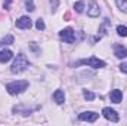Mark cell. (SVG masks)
Instances as JSON below:
<instances>
[{
	"mask_svg": "<svg viewBox=\"0 0 127 126\" xmlns=\"http://www.w3.org/2000/svg\"><path fill=\"white\" fill-rule=\"evenodd\" d=\"M15 42V39H13V36H6V37H3L1 40H0V46H4V45H12Z\"/></svg>",
	"mask_w": 127,
	"mask_h": 126,
	"instance_id": "9a60e30c",
	"label": "cell"
},
{
	"mask_svg": "<svg viewBox=\"0 0 127 126\" xmlns=\"http://www.w3.org/2000/svg\"><path fill=\"white\" fill-rule=\"evenodd\" d=\"M28 67H30L28 58H27L24 54H19V55H16V60H15L13 64H12L10 71H12V73H22V71L27 70Z\"/></svg>",
	"mask_w": 127,
	"mask_h": 126,
	"instance_id": "6da1fadb",
	"label": "cell"
},
{
	"mask_svg": "<svg viewBox=\"0 0 127 126\" xmlns=\"http://www.w3.org/2000/svg\"><path fill=\"white\" fill-rule=\"evenodd\" d=\"M117 34H118V36L126 37V36H127V27H126V25H118V27H117Z\"/></svg>",
	"mask_w": 127,
	"mask_h": 126,
	"instance_id": "ac0fdd59",
	"label": "cell"
},
{
	"mask_svg": "<svg viewBox=\"0 0 127 126\" xmlns=\"http://www.w3.org/2000/svg\"><path fill=\"white\" fill-rule=\"evenodd\" d=\"M28 86H30V83L27 80H16V82H12V83L6 85V91L10 95H19L22 94Z\"/></svg>",
	"mask_w": 127,
	"mask_h": 126,
	"instance_id": "7a4b0ae2",
	"label": "cell"
},
{
	"mask_svg": "<svg viewBox=\"0 0 127 126\" xmlns=\"http://www.w3.org/2000/svg\"><path fill=\"white\" fill-rule=\"evenodd\" d=\"M10 3H12V0H4L3 1V7L4 9H10Z\"/></svg>",
	"mask_w": 127,
	"mask_h": 126,
	"instance_id": "603a6c76",
	"label": "cell"
},
{
	"mask_svg": "<svg viewBox=\"0 0 127 126\" xmlns=\"http://www.w3.org/2000/svg\"><path fill=\"white\" fill-rule=\"evenodd\" d=\"M35 28H37L38 31H43V30L46 28V25H44V21H43L41 18H38V19L35 21Z\"/></svg>",
	"mask_w": 127,
	"mask_h": 126,
	"instance_id": "e0dca14e",
	"label": "cell"
},
{
	"mask_svg": "<svg viewBox=\"0 0 127 126\" xmlns=\"http://www.w3.org/2000/svg\"><path fill=\"white\" fill-rule=\"evenodd\" d=\"M102 114H103V117H105L106 120H109V122L117 123V122L120 120V117H118L117 111H115V110H112V108H109V107H105V108L102 110Z\"/></svg>",
	"mask_w": 127,
	"mask_h": 126,
	"instance_id": "277c9868",
	"label": "cell"
},
{
	"mask_svg": "<svg viewBox=\"0 0 127 126\" xmlns=\"http://www.w3.org/2000/svg\"><path fill=\"white\" fill-rule=\"evenodd\" d=\"M109 98H111V102H114V104H120L121 99H123V92H121L120 89H114V91H111Z\"/></svg>",
	"mask_w": 127,
	"mask_h": 126,
	"instance_id": "8fae6325",
	"label": "cell"
},
{
	"mask_svg": "<svg viewBox=\"0 0 127 126\" xmlns=\"http://www.w3.org/2000/svg\"><path fill=\"white\" fill-rule=\"evenodd\" d=\"M115 1H117V6L120 7V10L127 13V0H115Z\"/></svg>",
	"mask_w": 127,
	"mask_h": 126,
	"instance_id": "2e32d148",
	"label": "cell"
},
{
	"mask_svg": "<svg viewBox=\"0 0 127 126\" xmlns=\"http://www.w3.org/2000/svg\"><path fill=\"white\" fill-rule=\"evenodd\" d=\"M40 107L38 105H35V107H31V108H28L27 105H16V107H13V113H18V114H22V116H28V114H31L34 110H38Z\"/></svg>",
	"mask_w": 127,
	"mask_h": 126,
	"instance_id": "52a82bcc",
	"label": "cell"
},
{
	"mask_svg": "<svg viewBox=\"0 0 127 126\" xmlns=\"http://www.w3.org/2000/svg\"><path fill=\"white\" fill-rule=\"evenodd\" d=\"M59 37L62 39L65 43H74V39H75V36H74V30L72 28H64L62 31L59 33Z\"/></svg>",
	"mask_w": 127,
	"mask_h": 126,
	"instance_id": "8992f818",
	"label": "cell"
},
{
	"mask_svg": "<svg viewBox=\"0 0 127 126\" xmlns=\"http://www.w3.org/2000/svg\"><path fill=\"white\" fill-rule=\"evenodd\" d=\"M53 98H55L56 104H64V101H65V94H64V91H61V89L55 91V94H53Z\"/></svg>",
	"mask_w": 127,
	"mask_h": 126,
	"instance_id": "5bb4252c",
	"label": "cell"
},
{
	"mask_svg": "<svg viewBox=\"0 0 127 126\" xmlns=\"http://www.w3.org/2000/svg\"><path fill=\"white\" fill-rule=\"evenodd\" d=\"M50 4L53 6V7H52V10L55 12V10H56V6L59 4V1H58V0H50Z\"/></svg>",
	"mask_w": 127,
	"mask_h": 126,
	"instance_id": "7402d4cb",
	"label": "cell"
},
{
	"mask_svg": "<svg viewBox=\"0 0 127 126\" xmlns=\"http://www.w3.org/2000/svg\"><path fill=\"white\" fill-rule=\"evenodd\" d=\"M83 95H84V98H86L87 101H93V99H95V96H96V95L93 94V92H90V91H84Z\"/></svg>",
	"mask_w": 127,
	"mask_h": 126,
	"instance_id": "ffe728a7",
	"label": "cell"
},
{
	"mask_svg": "<svg viewBox=\"0 0 127 126\" xmlns=\"http://www.w3.org/2000/svg\"><path fill=\"white\" fill-rule=\"evenodd\" d=\"M77 64H81V65H89V67H93V68H103L106 64L105 61H102V60H99V58H95V57H92V58H87V60H81V61H78Z\"/></svg>",
	"mask_w": 127,
	"mask_h": 126,
	"instance_id": "3957f363",
	"label": "cell"
},
{
	"mask_svg": "<svg viewBox=\"0 0 127 126\" xmlns=\"http://www.w3.org/2000/svg\"><path fill=\"white\" fill-rule=\"evenodd\" d=\"M74 9H75V12L81 13V12L84 10V3H83V1H77V3L74 4Z\"/></svg>",
	"mask_w": 127,
	"mask_h": 126,
	"instance_id": "d6986e66",
	"label": "cell"
},
{
	"mask_svg": "<svg viewBox=\"0 0 127 126\" xmlns=\"http://www.w3.org/2000/svg\"><path fill=\"white\" fill-rule=\"evenodd\" d=\"M12 57H13L12 51H9V49H3V51L0 52V63H7Z\"/></svg>",
	"mask_w": 127,
	"mask_h": 126,
	"instance_id": "4fadbf2b",
	"label": "cell"
},
{
	"mask_svg": "<svg viewBox=\"0 0 127 126\" xmlns=\"http://www.w3.org/2000/svg\"><path fill=\"white\" fill-rule=\"evenodd\" d=\"M115 57L123 60L127 57V49L123 46V45H115Z\"/></svg>",
	"mask_w": 127,
	"mask_h": 126,
	"instance_id": "7c38bea8",
	"label": "cell"
},
{
	"mask_svg": "<svg viewBox=\"0 0 127 126\" xmlns=\"http://www.w3.org/2000/svg\"><path fill=\"white\" fill-rule=\"evenodd\" d=\"M97 117H99V114L95 113V111H83V113H80V114H78V120L90 122V123L96 122V120H97Z\"/></svg>",
	"mask_w": 127,
	"mask_h": 126,
	"instance_id": "5b68a950",
	"label": "cell"
},
{
	"mask_svg": "<svg viewBox=\"0 0 127 126\" xmlns=\"http://www.w3.org/2000/svg\"><path fill=\"white\" fill-rule=\"evenodd\" d=\"M120 70H121V73H126L127 74V63H123L120 65Z\"/></svg>",
	"mask_w": 127,
	"mask_h": 126,
	"instance_id": "cb8c5ba5",
	"label": "cell"
},
{
	"mask_svg": "<svg viewBox=\"0 0 127 126\" xmlns=\"http://www.w3.org/2000/svg\"><path fill=\"white\" fill-rule=\"evenodd\" d=\"M109 24H111V21H109L108 18H105V19H103V22L99 25V33H97V36L95 37V42H96V40H99V39H102V37L106 34V28L109 27Z\"/></svg>",
	"mask_w": 127,
	"mask_h": 126,
	"instance_id": "9c48e42d",
	"label": "cell"
},
{
	"mask_svg": "<svg viewBox=\"0 0 127 126\" xmlns=\"http://www.w3.org/2000/svg\"><path fill=\"white\" fill-rule=\"evenodd\" d=\"M99 13H100V9H99V6L96 4V1H90V6H89V9H87V15L90 16V18H96V16H99Z\"/></svg>",
	"mask_w": 127,
	"mask_h": 126,
	"instance_id": "30bf717a",
	"label": "cell"
},
{
	"mask_svg": "<svg viewBox=\"0 0 127 126\" xmlns=\"http://www.w3.org/2000/svg\"><path fill=\"white\" fill-rule=\"evenodd\" d=\"M25 6H27L25 9H27V10H30V12H32V10L35 9V7H34V3H32V0H27V1H25Z\"/></svg>",
	"mask_w": 127,
	"mask_h": 126,
	"instance_id": "44dd1931",
	"label": "cell"
},
{
	"mask_svg": "<svg viewBox=\"0 0 127 126\" xmlns=\"http://www.w3.org/2000/svg\"><path fill=\"white\" fill-rule=\"evenodd\" d=\"M32 25L31 18L30 16H21L19 19H16V27L21 28V30H28Z\"/></svg>",
	"mask_w": 127,
	"mask_h": 126,
	"instance_id": "ba28073f",
	"label": "cell"
}]
</instances>
